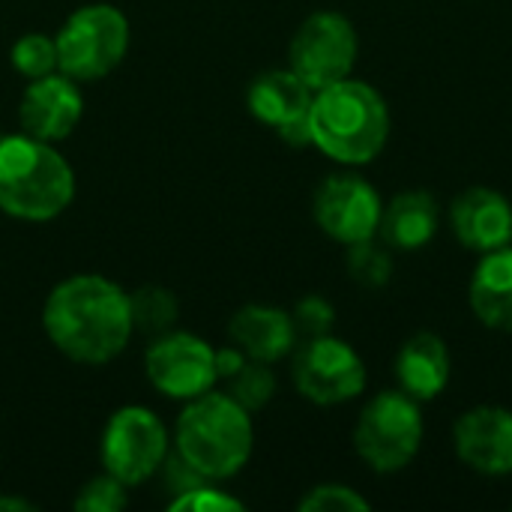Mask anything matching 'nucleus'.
<instances>
[{"label":"nucleus","mask_w":512,"mask_h":512,"mask_svg":"<svg viewBox=\"0 0 512 512\" xmlns=\"http://www.w3.org/2000/svg\"><path fill=\"white\" fill-rule=\"evenodd\" d=\"M75 201V171L51 141L0 138V210L24 222L57 219Z\"/></svg>","instance_id":"4"},{"label":"nucleus","mask_w":512,"mask_h":512,"mask_svg":"<svg viewBox=\"0 0 512 512\" xmlns=\"http://www.w3.org/2000/svg\"><path fill=\"white\" fill-rule=\"evenodd\" d=\"M510 246H512V243H510Z\"/></svg>","instance_id":"30"},{"label":"nucleus","mask_w":512,"mask_h":512,"mask_svg":"<svg viewBox=\"0 0 512 512\" xmlns=\"http://www.w3.org/2000/svg\"><path fill=\"white\" fill-rule=\"evenodd\" d=\"M168 510L174 512H225V510H243V504L219 489L210 486V480H201L189 489H183L180 495H174L168 501Z\"/></svg>","instance_id":"25"},{"label":"nucleus","mask_w":512,"mask_h":512,"mask_svg":"<svg viewBox=\"0 0 512 512\" xmlns=\"http://www.w3.org/2000/svg\"><path fill=\"white\" fill-rule=\"evenodd\" d=\"M459 459L486 477L512 474V411L480 405L459 417L453 429Z\"/></svg>","instance_id":"14"},{"label":"nucleus","mask_w":512,"mask_h":512,"mask_svg":"<svg viewBox=\"0 0 512 512\" xmlns=\"http://www.w3.org/2000/svg\"><path fill=\"white\" fill-rule=\"evenodd\" d=\"M303 512H363L369 510V501L363 495H357L351 486H339V483H327V486H315L303 501Z\"/></svg>","instance_id":"26"},{"label":"nucleus","mask_w":512,"mask_h":512,"mask_svg":"<svg viewBox=\"0 0 512 512\" xmlns=\"http://www.w3.org/2000/svg\"><path fill=\"white\" fill-rule=\"evenodd\" d=\"M24 510H36L30 501L24 498H0V512H24Z\"/></svg>","instance_id":"29"},{"label":"nucleus","mask_w":512,"mask_h":512,"mask_svg":"<svg viewBox=\"0 0 512 512\" xmlns=\"http://www.w3.org/2000/svg\"><path fill=\"white\" fill-rule=\"evenodd\" d=\"M450 222L465 249L486 255L512 243V207L495 189H465L450 207Z\"/></svg>","instance_id":"15"},{"label":"nucleus","mask_w":512,"mask_h":512,"mask_svg":"<svg viewBox=\"0 0 512 512\" xmlns=\"http://www.w3.org/2000/svg\"><path fill=\"white\" fill-rule=\"evenodd\" d=\"M57 69L75 81H99L111 75L129 48V21L108 3L75 9L54 36Z\"/></svg>","instance_id":"5"},{"label":"nucleus","mask_w":512,"mask_h":512,"mask_svg":"<svg viewBox=\"0 0 512 512\" xmlns=\"http://www.w3.org/2000/svg\"><path fill=\"white\" fill-rule=\"evenodd\" d=\"M348 273L354 276V282H360L366 288H381L390 282V273H393L390 252L375 246L372 240L354 243V246H348Z\"/></svg>","instance_id":"23"},{"label":"nucleus","mask_w":512,"mask_h":512,"mask_svg":"<svg viewBox=\"0 0 512 512\" xmlns=\"http://www.w3.org/2000/svg\"><path fill=\"white\" fill-rule=\"evenodd\" d=\"M255 429L249 411L228 393H201L186 402L174 426V456L201 480H231L252 456Z\"/></svg>","instance_id":"2"},{"label":"nucleus","mask_w":512,"mask_h":512,"mask_svg":"<svg viewBox=\"0 0 512 512\" xmlns=\"http://www.w3.org/2000/svg\"><path fill=\"white\" fill-rule=\"evenodd\" d=\"M126 504H129L126 486L120 480H114L111 474H102V477H93L90 483H84L78 498L72 501V507L78 512H120Z\"/></svg>","instance_id":"24"},{"label":"nucleus","mask_w":512,"mask_h":512,"mask_svg":"<svg viewBox=\"0 0 512 512\" xmlns=\"http://www.w3.org/2000/svg\"><path fill=\"white\" fill-rule=\"evenodd\" d=\"M309 123L312 144L345 165L372 162L390 135V111L384 96L372 84L351 78L315 90Z\"/></svg>","instance_id":"3"},{"label":"nucleus","mask_w":512,"mask_h":512,"mask_svg":"<svg viewBox=\"0 0 512 512\" xmlns=\"http://www.w3.org/2000/svg\"><path fill=\"white\" fill-rule=\"evenodd\" d=\"M357 60V30L339 12H312L288 45V69L312 90H324L351 75Z\"/></svg>","instance_id":"8"},{"label":"nucleus","mask_w":512,"mask_h":512,"mask_svg":"<svg viewBox=\"0 0 512 512\" xmlns=\"http://www.w3.org/2000/svg\"><path fill=\"white\" fill-rule=\"evenodd\" d=\"M468 300L483 327L512 333V249L486 252L474 270Z\"/></svg>","instance_id":"18"},{"label":"nucleus","mask_w":512,"mask_h":512,"mask_svg":"<svg viewBox=\"0 0 512 512\" xmlns=\"http://www.w3.org/2000/svg\"><path fill=\"white\" fill-rule=\"evenodd\" d=\"M99 453L105 474L120 480L126 489L138 486L162 471L168 459V429L150 408L126 405L111 414Z\"/></svg>","instance_id":"7"},{"label":"nucleus","mask_w":512,"mask_h":512,"mask_svg":"<svg viewBox=\"0 0 512 512\" xmlns=\"http://www.w3.org/2000/svg\"><path fill=\"white\" fill-rule=\"evenodd\" d=\"M42 327L60 354L84 366L111 363L135 333L129 294L99 273L63 279L45 300Z\"/></svg>","instance_id":"1"},{"label":"nucleus","mask_w":512,"mask_h":512,"mask_svg":"<svg viewBox=\"0 0 512 512\" xmlns=\"http://www.w3.org/2000/svg\"><path fill=\"white\" fill-rule=\"evenodd\" d=\"M312 213L327 237L354 246L378 234L384 204L378 189L360 174H330L315 189Z\"/></svg>","instance_id":"11"},{"label":"nucleus","mask_w":512,"mask_h":512,"mask_svg":"<svg viewBox=\"0 0 512 512\" xmlns=\"http://www.w3.org/2000/svg\"><path fill=\"white\" fill-rule=\"evenodd\" d=\"M228 336L249 360H261V363H276L288 357L297 345L294 318L276 306H258V303H249L240 312H234L228 324Z\"/></svg>","instance_id":"16"},{"label":"nucleus","mask_w":512,"mask_h":512,"mask_svg":"<svg viewBox=\"0 0 512 512\" xmlns=\"http://www.w3.org/2000/svg\"><path fill=\"white\" fill-rule=\"evenodd\" d=\"M423 414L420 402L405 390L378 393L360 414L354 447L360 459L378 474H396L420 453Z\"/></svg>","instance_id":"6"},{"label":"nucleus","mask_w":512,"mask_h":512,"mask_svg":"<svg viewBox=\"0 0 512 512\" xmlns=\"http://www.w3.org/2000/svg\"><path fill=\"white\" fill-rule=\"evenodd\" d=\"M129 312H132V330L144 336H162L177 324L180 306L177 297L159 285H144L135 294H129Z\"/></svg>","instance_id":"20"},{"label":"nucleus","mask_w":512,"mask_h":512,"mask_svg":"<svg viewBox=\"0 0 512 512\" xmlns=\"http://www.w3.org/2000/svg\"><path fill=\"white\" fill-rule=\"evenodd\" d=\"M81 114H84V96L78 90V81L63 72L33 78L18 105L21 129L51 144L69 138L81 123Z\"/></svg>","instance_id":"13"},{"label":"nucleus","mask_w":512,"mask_h":512,"mask_svg":"<svg viewBox=\"0 0 512 512\" xmlns=\"http://www.w3.org/2000/svg\"><path fill=\"white\" fill-rule=\"evenodd\" d=\"M246 360H249V357H246L237 345H225V348L216 351V375H219L222 381H228Z\"/></svg>","instance_id":"28"},{"label":"nucleus","mask_w":512,"mask_h":512,"mask_svg":"<svg viewBox=\"0 0 512 512\" xmlns=\"http://www.w3.org/2000/svg\"><path fill=\"white\" fill-rule=\"evenodd\" d=\"M294 384L315 405H342L363 393L366 366L348 342L324 333L294 354Z\"/></svg>","instance_id":"9"},{"label":"nucleus","mask_w":512,"mask_h":512,"mask_svg":"<svg viewBox=\"0 0 512 512\" xmlns=\"http://www.w3.org/2000/svg\"><path fill=\"white\" fill-rule=\"evenodd\" d=\"M12 66L24 78H42L57 72V42L45 33H24L12 45Z\"/></svg>","instance_id":"22"},{"label":"nucleus","mask_w":512,"mask_h":512,"mask_svg":"<svg viewBox=\"0 0 512 512\" xmlns=\"http://www.w3.org/2000/svg\"><path fill=\"white\" fill-rule=\"evenodd\" d=\"M315 90L291 69H270L258 75L249 87V111L258 123L276 129V135L291 147L312 144V111Z\"/></svg>","instance_id":"12"},{"label":"nucleus","mask_w":512,"mask_h":512,"mask_svg":"<svg viewBox=\"0 0 512 512\" xmlns=\"http://www.w3.org/2000/svg\"><path fill=\"white\" fill-rule=\"evenodd\" d=\"M378 231L390 249H423L438 231V201L423 189H408L384 207Z\"/></svg>","instance_id":"19"},{"label":"nucleus","mask_w":512,"mask_h":512,"mask_svg":"<svg viewBox=\"0 0 512 512\" xmlns=\"http://www.w3.org/2000/svg\"><path fill=\"white\" fill-rule=\"evenodd\" d=\"M396 378H399V390H405L417 402L435 399L450 381L447 342L435 333L411 336L396 354Z\"/></svg>","instance_id":"17"},{"label":"nucleus","mask_w":512,"mask_h":512,"mask_svg":"<svg viewBox=\"0 0 512 512\" xmlns=\"http://www.w3.org/2000/svg\"><path fill=\"white\" fill-rule=\"evenodd\" d=\"M234 402H240L249 414L261 411L276 396V375L270 372V363L246 360L231 378L225 390Z\"/></svg>","instance_id":"21"},{"label":"nucleus","mask_w":512,"mask_h":512,"mask_svg":"<svg viewBox=\"0 0 512 512\" xmlns=\"http://www.w3.org/2000/svg\"><path fill=\"white\" fill-rule=\"evenodd\" d=\"M144 372L150 384L168 396L189 402L219 381L216 375V351L210 342L192 333H162L144 354Z\"/></svg>","instance_id":"10"},{"label":"nucleus","mask_w":512,"mask_h":512,"mask_svg":"<svg viewBox=\"0 0 512 512\" xmlns=\"http://www.w3.org/2000/svg\"><path fill=\"white\" fill-rule=\"evenodd\" d=\"M291 318H294L297 336L312 339V336H324V333H330L336 312H333V306H330L324 297L312 294V297H303V300L297 303V309L291 312Z\"/></svg>","instance_id":"27"}]
</instances>
